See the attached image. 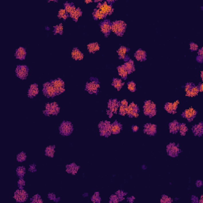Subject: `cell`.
I'll list each match as a JSON object with an SVG mask.
<instances>
[{
  "label": "cell",
  "mask_w": 203,
  "mask_h": 203,
  "mask_svg": "<svg viewBox=\"0 0 203 203\" xmlns=\"http://www.w3.org/2000/svg\"><path fill=\"white\" fill-rule=\"evenodd\" d=\"M126 29V23L123 21H115L112 23L111 30L119 37L125 34Z\"/></svg>",
  "instance_id": "1"
},
{
  "label": "cell",
  "mask_w": 203,
  "mask_h": 203,
  "mask_svg": "<svg viewBox=\"0 0 203 203\" xmlns=\"http://www.w3.org/2000/svg\"><path fill=\"white\" fill-rule=\"evenodd\" d=\"M144 110V114L146 116H149L150 118H152L153 116L156 115V106L153 102L150 101H145V105L143 107Z\"/></svg>",
  "instance_id": "2"
},
{
  "label": "cell",
  "mask_w": 203,
  "mask_h": 203,
  "mask_svg": "<svg viewBox=\"0 0 203 203\" xmlns=\"http://www.w3.org/2000/svg\"><path fill=\"white\" fill-rule=\"evenodd\" d=\"M60 106L56 102H51L47 103L45 106L44 110L43 111L45 115H57L60 113Z\"/></svg>",
  "instance_id": "3"
},
{
  "label": "cell",
  "mask_w": 203,
  "mask_h": 203,
  "mask_svg": "<svg viewBox=\"0 0 203 203\" xmlns=\"http://www.w3.org/2000/svg\"><path fill=\"white\" fill-rule=\"evenodd\" d=\"M98 129L101 136L108 137L111 134V124L108 121L100 122L98 124Z\"/></svg>",
  "instance_id": "4"
},
{
  "label": "cell",
  "mask_w": 203,
  "mask_h": 203,
  "mask_svg": "<svg viewBox=\"0 0 203 203\" xmlns=\"http://www.w3.org/2000/svg\"><path fill=\"white\" fill-rule=\"evenodd\" d=\"M60 132L63 136H69L73 132V125L70 122H63L59 128Z\"/></svg>",
  "instance_id": "5"
},
{
  "label": "cell",
  "mask_w": 203,
  "mask_h": 203,
  "mask_svg": "<svg viewBox=\"0 0 203 203\" xmlns=\"http://www.w3.org/2000/svg\"><path fill=\"white\" fill-rule=\"evenodd\" d=\"M120 106V102L117 99H110L108 102V109H107V114L110 118H112L113 114L117 113L118 109Z\"/></svg>",
  "instance_id": "6"
},
{
  "label": "cell",
  "mask_w": 203,
  "mask_h": 203,
  "mask_svg": "<svg viewBox=\"0 0 203 203\" xmlns=\"http://www.w3.org/2000/svg\"><path fill=\"white\" fill-rule=\"evenodd\" d=\"M43 93L48 98H52L55 95H56V90L51 83H45L43 85Z\"/></svg>",
  "instance_id": "7"
},
{
  "label": "cell",
  "mask_w": 203,
  "mask_h": 203,
  "mask_svg": "<svg viewBox=\"0 0 203 203\" xmlns=\"http://www.w3.org/2000/svg\"><path fill=\"white\" fill-rule=\"evenodd\" d=\"M51 83L54 87L56 95H60L63 92H65V82L63 81L62 79H54V80L51 81Z\"/></svg>",
  "instance_id": "8"
},
{
  "label": "cell",
  "mask_w": 203,
  "mask_h": 203,
  "mask_svg": "<svg viewBox=\"0 0 203 203\" xmlns=\"http://www.w3.org/2000/svg\"><path fill=\"white\" fill-rule=\"evenodd\" d=\"M185 91L188 97H194L198 94V88L193 83H188L185 86Z\"/></svg>",
  "instance_id": "9"
},
{
  "label": "cell",
  "mask_w": 203,
  "mask_h": 203,
  "mask_svg": "<svg viewBox=\"0 0 203 203\" xmlns=\"http://www.w3.org/2000/svg\"><path fill=\"white\" fill-rule=\"evenodd\" d=\"M167 152L168 156H171V157H176L181 152V150L176 144L170 143L169 145L167 146Z\"/></svg>",
  "instance_id": "10"
},
{
  "label": "cell",
  "mask_w": 203,
  "mask_h": 203,
  "mask_svg": "<svg viewBox=\"0 0 203 203\" xmlns=\"http://www.w3.org/2000/svg\"><path fill=\"white\" fill-rule=\"evenodd\" d=\"M16 75L21 79H26L29 73V68L26 65H18L16 68Z\"/></svg>",
  "instance_id": "11"
},
{
  "label": "cell",
  "mask_w": 203,
  "mask_h": 203,
  "mask_svg": "<svg viewBox=\"0 0 203 203\" xmlns=\"http://www.w3.org/2000/svg\"><path fill=\"white\" fill-rule=\"evenodd\" d=\"M99 83L97 80H92L87 83L86 84V90L90 94H97L99 89Z\"/></svg>",
  "instance_id": "12"
},
{
  "label": "cell",
  "mask_w": 203,
  "mask_h": 203,
  "mask_svg": "<svg viewBox=\"0 0 203 203\" xmlns=\"http://www.w3.org/2000/svg\"><path fill=\"white\" fill-rule=\"evenodd\" d=\"M98 9L101 10L102 12L105 14L106 16L110 15V14H113V12H114V9H113L111 5L109 4L108 3H106V2H104V3H98Z\"/></svg>",
  "instance_id": "13"
},
{
  "label": "cell",
  "mask_w": 203,
  "mask_h": 203,
  "mask_svg": "<svg viewBox=\"0 0 203 203\" xmlns=\"http://www.w3.org/2000/svg\"><path fill=\"white\" fill-rule=\"evenodd\" d=\"M14 198L17 202H23L28 198V194L25 190L19 188V190H16V192L14 193Z\"/></svg>",
  "instance_id": "14"
},
{
  "label": "cell",
  "mask_w": 203,
  "mask_h": 203,
  "mask_svg": "<svg viewBox=\"0 0 203 203\" xmlns=\"http://www.w3.org/2000/svg\"><path fill=\"white\" fill-rule=\"evenodd\" d=\"M126 114H128V116L131 117V118H137L139 116L138 106L132 102L131 104H129L127 106V112H126Z\"/></svg>",
  "instance_id": "15"
},
{
  "label": "cell",
  "mask_w": 203,
  "mask_h": 203,
  "mask_svg": "<svg viewBox=\"0 0 203 203\" xmlns=\"http://www.w3.org/2000/svg\"><path fill=\"white\" fill-rule=\"evenodd\" d=\"M112 24L109 20H105L103 22H102V23L100 24V27H101V31L102 34H104L105 36H108L110 30H111Z\"/></svg>",
  "instance_id": "16"
},
{
  "label": "cell",
  "mask_w": 203,
  "mask_h": 203,
  "mask_svg": "<svg viewBox=\"0 0 203 203\" xmlns=\"http://www.w3.org/2000/svg\"><path fill=\"white\" fill-rule=\"evenodd\" d=\"M197 113H198V112H197L194 109L190 107V108L187 109V110H186L185 111L183 112V116L188 122H192L193 119L196 117Z\"/></svg>",
  "instance_id": "17"
},
{
  "label": "cell",
  "mask_w": 203,
  "mask_h": 203,
  "mask_svg": "<svg viewBox=\"0 0 203 203\" xmlns=\"http://www.w3.org/2000/svg\"><path fill=\"white\" fill-rule=\"evenodd\" d=\"M156 131H157V127L156 125L154 124H151V123H148L144 126V132L146 133L147 135L149 136H154L156 135Z\"/></svg>",
  "instance_id": "18"
},
{
  "label": "cell",
  "mask_w": 203,
  "mask_h": 203,
  "mask_svg": "<svg viewBox=\"0 0 203 203\" xmlns=\"http://www.w3.org/2000/svg\"><path fill=\"white\" fill-rule=\"evenodd\" d=\"M179 102L176 101L174 103H171V102H167L165 104L164 106V109L167 112H168L170 114H175L176 112V110H177V106L179 105Z\"/></svg>",
  "instance_id": "19"
},
{
  "label": "cell",
  "mask_w": 203,
  "mask_h": 203,
  "mask_svg": "<svg viewBox=\"0 0 203 203\" xmlns=\"http://www.w3.org/2000/svg\"><path fill=\"white\" fill-rule=\"evenodd\" d=\"M38 92H39L38 86L36 83H34L30 87V89L28 91V96L29 98H34L35 96H37Z\"/></svg>",
  "instance_id": "20"
},
{
  "label": "cell",
  "mask_w": 203,
  "mask_h": 203,
  "mask_svg": "<svg viewBox=\"0 0 203 203\" xmlns=\"http://www.w3.org/2000/svg\"><path fill=\"white\" fill-rule=\"evenodd\" d=\"M71 57L73 58L75 60H81L83 59V54L81 52V51L79 50L77 48H74L71 52Z\"/></svg>",
  "instance_id": "21"
},
{
  "label": "cell",
  "mask_w": 203,
  "mask_h": 203,
  "mask_svg": "<svg viewBox=\"0 0 203 203\" xmlns=\"http://www.w3.org/2000/svg\"><path fill=\"white\" fill-rule=\"evenodd\" d=\"M79 169V165H76L74 163H73L68 164V165L66 166V171H67V172L70 173L71 175H75V174H77Z\"/></svg>",
  "instance_id": "22"
},
{
  "label": "cell",
  "mask_w": 203,
  "mask_h": 203,
  "mask_svg": "<svg viewBox=\"0 0 203 203\" xmlns=\"http://www.w3.org/2000/svg\"><path fill=\"white\" fill-rule=\"evenodd\" d=\"M192 131L194 133V135L198 136H201L203 133V124L202 122H200L198 125H194L192 128Z\"/></svg>",
  "instance_id": "23"
},
{
  "label": "cell",
  "mask_w": 203,
  "mask_h": 203,
  "mask_svg": "<svg viewBox=\"0 0 203 203\" xmlns=\"http://www.w3.org/2000/svg\"><path fill=\"white\" fill-rule=\"evenodd\" d=\"M134 56L138 61H145L147 58V54H146L145 51L143 49H138L135 52Z\"/></svg>",
  "instance_id": "24"
},
{
  "label": "cell",
  "mask_w": 203,
  "mask_h": 203,
  "mask_svg": "<svg viewBox=\"0 0 203 203\" xmlns=\"http://www.w3.org/2000/svg\"><path fill=\"white\" fill-rule=\"evenodd\" d=\"M15 56L17 59H19V60H24L26 56V48H24L22 47H20L17 48L16 52H15Z\"/></svg>",
  "instance_id": "25"
},
{
  "label": "cell",
  "mask_w": 203,
  "mask_h": 203,
  "mask_svg": "<svg viewBox=\"0 0 203 203\" xmlns=\"http://www.w3.org/2000/svg\"><path fill=\"white\" fill-rule=\"evenodd\" d=\"M122 125L118 122H114L111 124V133L113 134H118L122 131Z\"/></svg>",
  "instance_id": "26"
},
{
  "label": "cell",
  "mask_w": 203,
  "mask_h": 203,
  "mask_svg": "<svg viewBox=\"0 0 203 203\" xmlns=\"http://www.w3.org/2000/svg\"><path fill=\"white\" fill-rule=\"evenodd\" d=\"M124 67L126 69V71L128 72V74L132 73V71H135V66H134V62L132 60H129L127 62H125L124 64Z\"/></svg>",
  "instance_id": "27"
},
{
  "label": "cell",
  "mask_w": 203,
  "mask_h": 203,
  "mask_svg": "<svg viewBox=\"0 0 203 203\" xmlns=\"http://www.w3.org/2000/svg\"><path fill=\"white\" fill-rule=\"evenodd\" d=\"M179 123L177 121H174L169 124V130L171 133L173 134L177 133L179 131Z\"/></svg>",
  "instance_id": "28"
},
{
  "label": "cell",
  "mask_w": 203,
  "mask_h": 203,
  "mask_svg": "<svg viewBox=\"0 0 203 203\" xmlns=\"http://www.w3.org/2000/svg\"><path fill=\"white\" fill-rule=\"evenodd\" d=\"M99 44L97 42H94V43H90L87 45V50L89 51L90 53H95V52L99 50Z\"/></svg>",
  "instance_id": "29"
},
{
  "label": "cell",
  "mask_w": 203,
  "mask_h": 203,
  "mask_svg": "<svg viewBox=\"0 0 203 203\" xmlns=\"http://www.w3.org/2000/svg\"><path fill=\"white\" fill-rule=\"evenodd\" d=\"M93 17L95 20H101V19L105 18L106 16L99 9H95L93 12Z\"/></svg>",
  "instance_id": "30"
},
{
  "label": "cell",
  "mask_w": 203,
  "mask_h": 203,
  "mask_svg": "<svg viewBox=\"0 0 203 203\" xmlns=\"http://www.w3.org/2000/svg\"><path fill=\"white\" fill-rule=\"evenodd\" d=\"M69 15H70V17H71L73 20L77 22L79 17L82 15V10H80L79 8H75V10L73 12H71Z\"/></svg>",
  "instance_id": "31"
},
{
  "label": "cell",
  "mask_w": 203,
  "mask_h": 203,
  "mask_svg": "<svg viewBox=\"0 0 203 203\" xmlns=\"http://www.w3.org/2000/svg\"><path fill=\"white\" fill-rule=\"evenodd\" d=\"M128 51H129V48H127L125 46H121L118 50V54L119 57L121 59H125Z\"/></svg>",
  "instance_id": "32"
},
{
  "label": "cell",
  "mask_w": 203,
  "mask_h": 203,
  "mask_svg": "<svg viewBox=\"0 0 203 203\" xmlns=\"http://www.w3.org/2000/svg\"><path fill=\"white\" fill-rule=\"evenodd\" d=\"M112 86L113 87H114L117 89V90H120V89H122V87L124 86V83L122 82V79H113V82H112Z\"/></svg>",
  "instance_id": "33"
},
{
  "label": "cell",
  "mask_w": 203,
  "mask_h": 203,
  "mask_svg": "<svg viewBox=\"0 0 203 203\" xmlns=\"http://www.w3.org/2000/svg\"><path fill=\"white\" fill-rule=\"evenodd\" d=\"M118 75L122 77V79H126L127 75H128V72L126 71V69L124 67V65L122 66H118Z\"/></svg>",
  "instance_id": "34"
},
{
  "label": "cell",
  "mask_w": 203,
  "mask_h": 203,
  "mask_svg": "<svg viewBox=\"0 0 203 203\" xmlns=\"http://www.w3.org/2000/svg\"><path fill=\"white\" fill-rule=\"evenodd\" d=\"M45 156H48V157H53L54 156L55 153V146L54 145H50L48 146L47 148L45 149Z\"/></svg>",
  "instance_id": "35"
},
{
  "label": "cell",
  "mask_w": 203,
  "mask_h": 203,
  "mask_svg": "<svg viewBox=\"0 0 203 203\" xmlns=\"http://www.w3.org/2000/svg\"><path fill=\"white\" fill-rule=\"evenodd\" d=\"M65 10H66V12L68 13V14H70L71 12H73L75 10V7L72 3H66L65 4Z\"/></svg>",
  "instance_id": "36"
},
{
  "label": "cell",
  "mask_w": 203,
  "mask_h": 203,
  "mask_svg": "<svg viewBox=\"0 0 203 203\" xmlns=\"http://www.w3.org/2000/svg\"><path fill=\"white\" fill-rule=\"evenodd\" d=\"M179 131L180 134L182 136L186 135V132L188 131V128L186 127V125L184 123L179 124Z\"/></svg>",
  "instance_id": "37"
},
{
  "label": "cell",
  "mask_w": 203,
  "mask_h": 203,
  "mask_svg": "<svg viewBox=\"0 0 203 203\" xmlns=\"http://www.w3.org/2000/svg\"><path fill=\"white\" fill-rule=\"evenodd\" d=\"M16 172H17V175L19 178H23L26 174V168L24 167H18L16 170Z\"/></svg>",
  "instance_id": "38"
},
{
  "label": "cell",
  "mask_w": 203,
  "mask_h": 203,
  "mask_svg": "<svg viewBox=\"0 0 203 203\" xmlns=\"http://www.w3.org/2000/svg\"><path fill=\"white\" fill-rule=\"evenodd\" d=\"M68 17V14L66 12V10L65 9H61L59 10V13H58V17L62 18L64 20H66Z\"/></svg>",
  "instance_id": "39"
},
{
  "label": "cell",
  "mask_w": 203,
  "mask_h": 203,
  "mask_svg": "<svg viewBox=\"0 0 203 203\" xmlns=\"http://www.w3.org/2000/svg\"><path fill=\"white\" fill-rule=\"evenodd\" d=\"M63 30H64V29H63V25L62 24H59V25H57V26H56L54 28V34H63Z\"/></svg>",
  "instance_id": "40"
},
{
  "label": "cell",
  "mask_w": 203,
  "mask_h": 203,
  "mask_svg": "<svg viewBox=\"0 0 203 203\" xmlns=\"http://www.w3.org/2000/svg\"><path fill=\"white\" fill-rule=\"evenodd\" d=\"M30 202L34 203H42L43 202V200L41 199V196H40L39 194H36V195H34V196L31 198Z\"/></svg>",
  "instance_id": "41"
},
{
  "label": "cell",
  "mask_w": 203,
  "mask_h": 203,
  "mask_svg": "<svg viewBox=\"0 0 203 203\" xmlns=\"http://www.w3.org/2000/svg\"><path fill=\"white\" fill-rule=\"evenodd\" d=\"M91 201L94 203H99L101 202V198H100V195H99L98 192H95L94 194V195L91 198Z\"/></svg>",
  "instance_id": "42"
},
{
  "label": "cell",
  "mask_w": 203,
  "mask_h": 203,
  "mask_svg": "<svg viewBox=\"0 0 203 203\" xmlns=\"http://www.w3.org/2000/svg\"><path fill=\"white\" fill-rule=\"evenodd\" d=\"M26 159V155L24 152H20L17 156V160L18 162H24Z\"/></svg>",
  "instance_id": "43"
},
{
  "label": "cell",
  "mask_w": 203,
  "mask_h": 203,
  "mask_svg": "<svg viewBox=\"0 0 203 203\" xmlns=\"http://www.w3.org/2000/svg\"><path fill=\"white\" fill-rule=\"evenodd\" d=\"M119 114H121L122 116H125L126 114V112H127V106H122L120 104V106H119Z\"/></svg>",
  "instance_id": "44"
},
{
  "label": "cell",
  "mask_w": 203,
  "mask_h": 203,
  "mask_svg": "<svg viewBox=\"0 0 203 203\" xmlns=\"http://www.w3.org/2000/svg\"><path fill=\"white\" fill-rule=\"evenodd\" d=\"M128 89L131 92H135L136 90V84L134 82H129L128 83Z\"/></svg>",
  "instance_id": "45"
},
{
  "label": "cell",
  "mask_w": 203,
  "mask_h": 203,
  "mask_svg": "<svg viewBox=\"0 0 203 203\" xmlns=\"http://www.w3.org/2000/svg\"><path fill=\"white\" fill-rule=\"evenodd\" d=\"M160 202L162 203L172 202V199H171V198H169L168 196H167V195H163L162 198H161V199H160Z\"/></svg>",
  "instance_id": "46"
},
{
  "label": "cell",
  "mask_w": 203,
  "mask_h": 203,
  "mask_svg": "<svg viewBox=\"0 0 203 203\" xmlns=\"http://www.w3.org/2000/svg\"><path fill=\"white\" fill-rule=\"evenodd\" d=\"M119 201V198L118 197V195L117 194H113V195H111L110 196V203H117Z\"/></svg>",
  "instance_id": "47"
},
{
  "label": "cell",
  "mask_w": 203,
  "mask_h": 203,
  "mask_svg": "<svg viewBox=\"0 0 203 203\" xmlns=\"http://www.w3.org/2000/svg\"><path fill=\"white\" fill-rule=\"evenodd\" d=\"M116 194L118 195V198L120 201H122V200L124 199V197L126 195V193H125V192H123L122 190H118L117 193H116Z\"/></svg>",
  "instance_id": "48"
},
{
  "label": "cell",
  "mask_w": 203,
  "mask_h": 203,
  "mask_svg": "<svg viewBox=\"0 0 203 203\" xmlns=\"http://www.w3.org/2000/svg\"><path fill=\"white\" fill-rule=\"evenodd\" d=\"M190 50L192 51V52H194V51L198 50V44H195V43L191 42V43L190 44Z\"/></svg>",
  "instance_id": "49"
},
{
  "label": "cell",
  "mask_w": 203,
  "mask_h": 203,
  "mask_svg": "<svg viewBox=\"0 0 203 203\" xmlns=\"http://www.w3.org/2000/svg\"><path fill=\"white\" fill-rule=\"evenodd\" d=\"M25 184H26V182L24 181L23 178H20L18 182H17V185L19 186V188H22L25 186Z\"/></svg>",
  "instance_id": "50"
},
{
  "label": "cell",
  "mask_w": 203,
  "mask_h": 203,
  "mask_svg": "<svg viewBox=\"0 0 203 203\" xmlns=\"http://www.w3.org/2000/svg\"><path fill=\"white\" fill-rule=\"evenodd\" d=\"M48 198L51 200H54L56 202H57L58 201V199L56 198V197L54 194H48Z\"/></svg>",
  "instance_id": "51"
},
{
  "label": "cell",
  "mask_w": 203,
  "mask_h": 203,
  "mask_svg": "<svg viewBox=\"0 0 203 203\" xmlns=\"http://www.w3.org/2000/svg\"><path fill=\"white\" fill-rule=\"evenodd\" d=\"M29 170H30V171H31V172H35V171H37L35 164H31L30 167H29Z\"/></svg>",
  "instance_id": "52"
},
{
  "label": "cell",
  "mask_w": 203,
  "mask_h": 203,
  "mask_svg": "<svg viewBox=\"0 0 203 203\" xmlns=\"http://www.w3.org/2000/svg\"><path fill=\"white\" fill-rule=\"evenodd\" d=\"M121 105L122 106H128V102H127V100H125V99H124V100H122V102H121V103H120Z\"/></svg>",
  "instance_id": "53"
},
{
  "label": "cell",
  "mask_w": 203,
  "mask_h": 203,
  "mask_svg": "<svg viewBox=\"0 0 203 203\" xmlns=\"http://www.w3.org/2000/svg\"><path fill=\"white\" fill-rule=\"evenodd\" d=\"M197 61L198 62H199V63H202L203 60V56H198V57H197Z\"/></svg>",
  "instance_id": "54"
},
{
  "label": "cell",
  "mask_w": 203,
  "mask_h": 203,
  "mask_svg": "<svg viewBox=\"0 0 203 203\" xmlns=\"http://www.w3.org/2000/svg\"><path fill=\"white\" fill-rule=\"evenodd\" d=\"M138 126L137 125H132V130L133 131V132H137V130H138Z\"/></svg>",
  "instance_id": "55"
},
{
  "label": "cell",
  "mask_w": 203,
  "mask_h": 203,
  "mask_svg": "<svg viewBox=\"0 0 203 203\" xmlns=\"http://www.w3.org/2000/svg\"><path fill=\"white\" fill-rule=\"evenodd\" d=\"M202 182L201 181V180H198V181H197L196 182V186H198V187H200V186H202Z\"/></svg>",
  "instance_id": "56"
},
{
  "label": "cell",
  "mask_w": 203,
  "mask_h": 203,
  "mask_svg": "<svg viewBox=\"0 0 203 203\" xmlns=\"http://www.w3.org/2000/svg\"><path fill=\"white\" fill-rule=\"evenodd\" d=\"M198 91H203V84L202 83H200V85H199V87H198Z\"/></svg>",
  "instance_id": "57"
},
{
  "label": "cell",
  "mask_w": 203,
  "mask_h": 203,
  "mask_svg": "<svg viewBox=\"0 0 203 203\" xmlns=\"http://www.w3.org/2000/svg\"><path fill=\"white\" fill-rule=\"evenodd\" d=\"M192 202H198V198H196L195 196H192Z\"/></svg>",
  "instance_id": "58"
},
{
  "label": "cell",
  "mask_w": 203,
  "mask_h": 203,
  "mask_svg": "<svg viewBox=\"0 0 203 203\" xmlns=\"http://www.w3.org/2000/svg\"><path fill=\"white\" fill-rule=\"evenodd\" d=\"M127 200L129 201V202H132L134 201V197H132L131 198H128V199H127Z\"/></svg>",
  "instance_id": "59"
},
{
  "label": "cell",
  "mask_w": 203,
  "mask_h": 203,
  "mask_svg": "<svg viewBox=\"0 0 203 203\" xmlns=\"http://www.w3.org/2000/svg\"><path fill=\"white\" fill-rule=\"evenodd\" d=\"M202 200H203V196H201V198H200V200H199V202L202 203Z\"/></svg>",
  "instance_id": "60"
},
{
  "label": "cell",
  "mask_w": 203,
  "mask_h": 203,
  "mask_svg": "<svg viewBox=\"0 0 203 203\" xmlns=\"http://www.w3.org/2000/svg\"><path fill=\"white\" fill-rule=\"evenodd\" d=\"M201 77H202V79H203V72L202 71L201 72Z\"/></svg>",
  "instance_id": "61"
},
{
  "label": "cell",
  "mask_w": 203,
  "mask_h": 203,
  "mask_svg": "<svg viewBox=\"0 0 203 203\" xmlns=\"http://www.w3.org/2000/svg\"><path fill=\"white\" fill-rule=\"evenodd\" d=\"M91 3V1H86V3Z\"/></svg>",
  "instance_id": "62"
}]
</instances>
